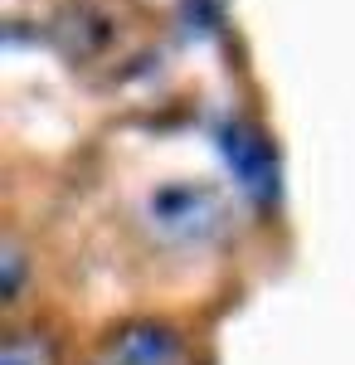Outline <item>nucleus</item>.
Listing matches in <instances>:
<instances>
[{"instance_id":"7ed1b4c3","label":"nucleus","mask_w":355,"mask_h":365,"mask_svg":"<svg viewBox=\"0 0 355 365\" xmlns=\"http://www.w3.org/2000/svg\"><path fill=\"white\" fill-rule=\"evenodd\" d=\"M15 292H20V249H15V239L5 244V297L15 302Z\"/></svg>"},{"instance_id":"f03ea898","label":"nucleus","mask_w":355,"mask_h":365,"mask_svg":"<svg viewBox=\"0 0 355 365\" xmlns=\"http://www.w3.org/2000/svg\"><path fill=\"white\" fill-rule=\"evenodd\" d=\"M0 365H58V361H54V346L44 336L15 331V336L5 341V351H0Z\"/></svg>"},{"instance_id":"f257e3e1","label":"nucleus","mask_w":355,"mask_h":365,"mask_svg":"<svg viewBox=\"0 0 355 365\" xmlns=\"http://www.w3.org/2000/svg\"><path fill=\"white\" fill-rule=\"evenodd\" d=\"M146 225L165 244H205L224 229V200L210 185H161L146 200Z\"/></svg>"}]
</instances>
